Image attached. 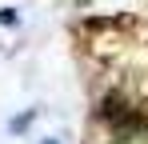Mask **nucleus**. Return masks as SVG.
Here are the masks:
<instances>
[{
    "instance_id": "nucleus-1",
    "label": "nucleus",
    "mask_w": 148,
    "mask_h": 144,
    "mask_svg": "<svg viewBox=\"0 0 148 144\" xmlns=\"http://www.w3.org/2000/svg\"><path fill=\"white\" fill-rule=\"evenodd\" d=\"M100 116L108 120V124H116V128H128V124L136 128V112L124 104L120 96H108V100H104V108H100Z\"/></svg>"
}]
</instances>
